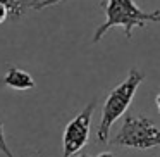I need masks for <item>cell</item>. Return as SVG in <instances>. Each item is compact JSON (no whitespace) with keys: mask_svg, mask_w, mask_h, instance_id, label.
I'll return each instance as SVG.
<instances>
[{"mask_svg":"<svg viewBox=\"0 0 160 157\" xmlns=\"http://www.w3.org/2000/svg\"><path fill=\"white\" fill-rule=\"evenodd\" d=\"M95 109H97V100H91L78 116H74L67 123L62 136V155L72 157L83 149L90 140V126L93 119Z\"/></svg>","mask_w":160,"mask_h":157,"instance_id":"cell-4","label":"cell"},{"mask_svg":"<svg viewBox=\"0 0 160 157\" xmlns=\"http://www.w3.org/2000/svg\"><path fill=\"white\" fill-rule=\"evenodd\" d=\"M2 83L5 86L12 88V90H18V92H28L36 86V81L33 80L31 74L28 71L21 69V67H16V66H11L7 69V73L4 74Z\"/></svg>","mask_w":160,"mask_h":157,"instance_id":"cell-5","label":"cell"},{"mask_svg":"<svg viewBox=\"0 0 160 157\" xmlns=\"http://www.w3.org/2000/svg\"><path fill=\"white\" fill-rule=\"evenodd\" d=\"M155 104H157V109H158V112H160V90H158V93H157V97H155Z\"/></svg>","mask_w":160,"mask_h":157,"instance_id":"cell-11","label":"cell"},{"mask_svg":"<svg viewBox=\"0 0 160 157\" xmlns=\"http://www.w3.org/2000/svg\"><path fill=\"white\" fill-rule=\"evenodd\" d=\"M112 143L122 149L148 150L160 147V126L141 114H128L112 138Z\"/></svg>","mask_w":160,"mask_h":157,"instance_id":"cell-3","label":"cell"},{"mask_svg":"<svg viewBox=\"0 0 160 157\" xmlns=\"http://www.w3.org/2000/svg\"><path fill=\"white\" fill-rule=\"evenodd\" d=\"M143 80H145V73H141L138 67H131L128 76H126V80L110 90L108 97L105 98L103 109H102V119H100V124H98V129H97L98 142H102V143L108 142L112 126L128 111V107L131 105L132 98H134L139 85L143 83Z\"/></svg>","mask_w":160,"mask_h":157,"instance_id":"cell-2","label":"cell"},{"mask_svg":"<svg viewBox=\"0 0 160 157\" xmlns=\"http://www.w3.org/2000/svg\"><path fill=\"white\" fill-rule=\"evenodd\" d=\"M148 23H160V9L143 11L132 0H105V23L95 29L93 43H98L108 29L121 26L126 40L132 38V29L145 28Z\"/></svg>","mask_w":160,"mask_h":157,"instance_id":"cell-1","label":"cell"},{"mask_svg":"<svg viewBox=\"0 0 160 157\" xmlns=\"http://www.w3.org/2000/svg\"><path fill=\"white\" fill-rule=\"evenodd\" d=\"M0 152L4 154L5 157H16L14 154H12V150L9 149L7 142H5V131H4V124H2V121H0Z\"/></svg>","mask_w":160,"mask_h":157,"instance_id":"cell-7","label":"cell"},{"mask_svg":"<svg viewBox=\"0 0 160 157\" xmlns=\"http://www.w3.org/2000/svg\"><path fill=\"white\" fill-rule=\"evenodd\" d=\"M59 2H62V0H40L38 4L35 5V11H43V9H47V7L57 5Z\"/></svg>","mask_w":160,"mask_h":157,"instance_id":"cell-8","label":"cell"},{"mask_svg":"<svg viewBox=\"0 0 160 157\" xmlns=\"http://www.w3.org/2000/svg\"><path fill=\"white\" fill-rule=\"evenodd\" d=\"M72 157H90L88 154H78V155H72Z\"/></svg>","mask_w":160,"mask_h":157,"instance_id":"cell-12","label":"cell"},{"mask_svg":"<svg viewBox=\"0 0 160 157\" xmlns=\"http://www.w3.org/2000/svg\"><path fill=\"white\" fill-rule=\"evenodd\" d=\"M0 4L5 5L9 11V18H21L22 14L26 12V9H35V5L38 4V0H0Z\"/></svg>","mask_w":160,"mask_h":157,"instance_id":"cell-6","label":"cell"},{"mask_svg":"<svg viewBox=\"0 0 160 157\" xmlns=\"http://www.w3.org/2000/svg\"><path fill=\"white\" fill-rule=\"evenodd\" d=\"M7 18H9V11H7V7L0 4V24H2V23H4Z\"/></svg>","mask_w":160,"mask_h":157,"instance_id":"cell-9","label":"cell"},{"mask_svg":"<svg viewBox=\"0 0 160 157\" xmlns=\"http://www.w3.org/2000/svg\"><path fill=\"white\" fill-rule=\"evenodd\" d=\"M97 157H115V155L112 152H102V154H98Z\"/></svg>","mask_w":160,"mask_h":157,"instance_id":"cell-10","label":"cell"}]
</instances>
